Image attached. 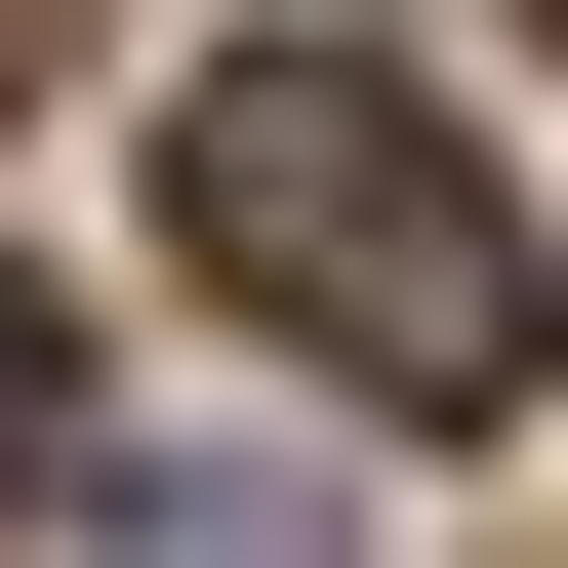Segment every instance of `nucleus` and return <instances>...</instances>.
Instances as JSON below:
<instances>
[{
    "label": "nucleus",
    "instance_id": "1",
    "mask_svg": "<svg viewBox=\"0 0 568 568\" xmlns=\"http://www.w3.org/2000/svg\"><path fill=\"white\" fill-rule=\"evenodd\" d=\"M163 244L244 284L284 366H366L406 447L528 406V203H487V122H406V41H203L163 82Z\"/></svg>",
    "mask_w": 568,
    "mask_h": 568
},
{
    "label": "nucleus",
    "instance_id": "2",
    "mask_svg": "<svg viewBox=\"0 0 568 568\" xmlns=\"http://www.w3.org/2000/svg\"><path fill=\"white\" fill-rule=\"evenodd\" d=\"M82 568H366V528H325L284 447H122V487H82Z\"/></svg>",
    "mask_w": 568,
    "mask_h": 568
},
{
    "label": "nucleus",
    "instance_id": "3",
    "mask_svg": "<svg viewBox=\"0 0 568 568\" xmlns=\"http://www.w3.org/2000/svg\"><path fill=\"white\" fill-rule=\"evenodd\" d=\"M41 406H82V366H41V284H0V528H41Z\"/></svg>",
    "mask_w": 568,
    "mask_h": 568
},
{
    "label": "nucleus",
    "instance_id": "4",
    "mask_svg": "<svg viewBox=\"0 0 568 568\" xmlns=\"http://www.w3.org/2000/svg\"><path fill=\"white\" fill-rule=\"evenodd\" d=\"M41 41H82V0H0V82H41Z\"/></svg>",
    "mask_w": 568,
    "mask_h": 568
}]
</instances>
